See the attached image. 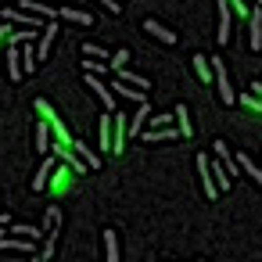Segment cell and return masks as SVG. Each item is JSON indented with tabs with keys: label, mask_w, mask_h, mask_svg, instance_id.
<instances>
[{
	"label": "cell",
	"mask_w": 262,
	"mask_h": 262,
	"mask_svg": "<svg viewBox=\"0 0 262 262\" xmlns=\"http://www.w3.org/2000/svg\"><path fill=\"white\" fill-rule=\"evenodd\" d=\"M212 79H215V86H219V101H223V104H233L237 94H233V86H230V79H226V65H223L219 58H212Z\"/></svg>",
	"instance_id": "1"
},
{
	"label": "cell",
	"mask_w": 262,
	"mask_h": 262,
	"mask_svg": "<svg viewBox=\"0 0 262 262\" xmlns=\"http://www.w3.org/2000/svg\"><path fill=\"white\" fill-rule=\"evenodd\" d=\"M54 33H58V26H54V18H47L43 29H40V51H36V61H47V54H51V47H54Z\"/></svg>",
	"instance_id": "2"
},
{
	"label": "cell",
	"mask_w": 262,
	"mask_h": 262,
	"mask_svg": "<svg viewBox=\"0 0 262 262\" xmlns=\"http://www.w3.org/2000/svg\"><path fill=\"white\" fill-rule=\"evenodd\" d=\"M86 86L101 97V104H104V108H115V94H112V86H104V83L97 79V72H86Z\"/></svg>",
	"instance_id": "3"
},
{
	"label": "cell",
	"mask_w": 262,
	"mask_h": 262,
	"mask_svg": "<svg viewBox=\"0 0 262 262\" xmlns=\"http://www.w3.org/2000/svg\"><path fill=\"white\" fill-rule=\"evenodd\" d=\"M251 51H262V0L255 4V11H251Z\"/></svg>",
	"instance_id": "4"
},
{
	"label": "cell",
	"mask_w": 262,
	"mask_h": 262,
	"mask_svg": "<svg viewBox=\"0 0 262 262\" xmlns=\"http://www.w3.org/2000/svg\"><path fill=\"white\" fill-rule=\"evenodd\" d=\"M147 115H151V104L147 101H140V108H137V115L126 122V137H137L140 129H144V122H147Z\"/></svg>",
	"instance_id": "5"
},
{
	"label": "cell",
	"mask_w": 262,
	"mask_h": 262,
	"mask_svg": "<svg viewBox=\"0 0 262 262\" xmlns=\"http://www.w3.org/2000/svg\"><path fill=\"white\" fill-rule=\"evenodd\" d=\"M144 33H151V36H155V40H162V43H176V40H180L176 33H169V29H165L162 22H155V18H147V22H144Z\"/></svg>",
	"instance_id": "6"
},
{
	"label": "cell",
	"mask_w": 262,
	"mask_h": 262,
	"mask_svg": "<svg viewBox=\"0 0 262 262\" xmlns=\"http://www.w3.org/2000/svg\"><path fill=\"white\" fill-rule=\"evenodd\" d=\"M198 172H201V183H205V194H208V201L215 198V180H212V172H208V155H198Z\"/></svg>",
	"instance_id": "7"
},
{
	"label": "cell",
	"mask_w": 262,
	"mask_h": 262,
	"mask_svg": "<svg viewBox=\"0 0 262 262\" xmlns=\"http://www.w3.org/2000/svg\"><path fill=\"white\" fill-rule=\"evenodd\" d=\"M8 76H11L15 83L26 76V72H22V54H18V47H15V43H8Z\"/></svg>",
	"instance_id": "8"
},
{
	"label": "cell",
	"mask_w": 262,
	"mask_h": 262,
	"mask_svg": "<svg viewBox=\"0 0 262 262\" xmlns=\"http://www.w3.org/2000/svg\"><path fill=\"white\" fill-rule=\"evenodd\" d=\"M36 151H40V155L51 151V122H47V119L36 122Z\"/></svg>",
	"instance_id": "9"
},
{
	"label": "cell",
	"mask_w": 262,
	"mask_h": 262,
	"mask_svg": "<svg viewBox=\"0 0 262 262\" xmlns=\"http://www.w3.org/2000/svg\"><path fill=\"white\" fill-rule=\"evenodd\" d=\"M212 151H215V155L223 158V169H226L230 176H237V158H230V147H226L223 140H215V144H212Z\"/></svg>",
	"instance_id": "10"
},
{
	"label": "cell",
	"mask_w": 262,
	"mask_h": 262,
	"mask_svg": "<svg viewBox=\"0 0 262 262\" xmlns=\"http://www.w3.org/2000/svg\"><path fill=\"white\" fill-rule=\"evenodd\" d=\"M219 43L230 40V4H219V33H215Z\"/></svg>",
	"instance_id": "11"
},
{
	"label": "cell",
	"mask_w": 262,
	"mask_h": 262,
	"mask_svg": "<svg viewBox=\"0 0 262 262\" xmlns=\"http://www.w3.org/2000/svg\"><path fill=\"white\" fill-rule=\"evenodd\" d=\"M115 122H112V129H115V147L112 151H119L122 155V147H126V115H112Z\"/></svg>",
	"instance_id": "12"
},
{
	"label": "cell",
	"mask_w": 262,
	"mask_h": 262,
	"mask_svg": "<svg viewBox=\"0 0 262 262\" xmlns=\"http://www.w3.org/2000/svg\"><path fill=\"white\" fill-rule=\"evenodd\" d=\"M104 255H108V262H119V233L115 230H104Z\"/></svg>",
	"instance_id": "13"
},
{
	"label": "cell",
	"mask_w": 262,
	"mask_h": 262,
	"mask_svg": "<svg viewBox=\"0 0 262 262\" xmlns=\"http://www.w3.org/2000/svg\"><path fill=\"white\" fill-rule=\"evenodd\" d=\"M237 169H244V172H248V176H251V180L262 187V169H258V165H255L248 155H237Z\"/></svg>",
	"instance_id": "14"
},
{
	"label": "cell",
	"mask_w": 262,
	"mask_h": 262,
	"mask_svg": "<svg viewBox=\"0 0 262 262\" xmlns=\"http://www.w3.org/2000/svg\"><path fill=\"white\" fill-rule=\"evenodd\" d=\"M58 18H65V22H76V26H94V18H90V15H83V11H72V8H61V11H58Z\"/></svg>",
	"instance_id": "15"
},
{
	"label": "cell",
	"mask_w": 262,
	"mask_h": 262,
	"mask_svg": "<svg viewBox=\"0 0 262 262\" xmlns=\"http://www.w3.org/2000/svg\"><path fill=\"white\" fill-rule=\"evenodd\" d=\"M194 72H198L201 83H208V79H212V61H208L205 54H194Z\"/></svg>",
	"instance_id": "16"
},
{
	"label": "cell",
	"mask_w": 262,
	"mask_h": 262,
	"mask_svg": "<svg viewBox=\"0 0 262 262\" xmlns=\"http://www.w3.org/2000/svg\"><path fill=\"white\" fill-rule=\"evenodd\" d=\"M112 90H115L119 97H126V101H137V104H140V101H147V94H144V90H126V86H122V79H119Z\"/></svg>",
	"instance_id": "17"
},
{
	"label": "cell",
	"mask_w": 262,
	"mask_h": 262,
	"mask_svg": "<svg viewBox=\"0 0 262 262\" xmlns=\"http://www.w3.org/2000/svg\"><path fill=\"white\" fill-rule=\"evenodd\" d=\"M51 169H54V162L47 158V162L40 165V172L33 176V190H43V187H47V176H51Z\"/></svg>",
	"instance_id": "18"
},
{
	"label": "cell",
	"mask_w": 262,
	"mask_h": 262,
	"mask_svg": "<svg viewBox=\"0 0 262 262\" xmlns=\"http://www.w3.org/2000/svg\"><path fill=\"white\" fill-rule=\"evenodd\" d=\"M208 172H212V180H215V187H219V190H230V183H233V180L226 176V169H223V165H208Z\"/></svg>",
	"instance_id": "19"
},
{
	"label": "cell",
	"mask_w": 262,
	"mask_h": 262,
	"mask_svg": "<svg viewBox=\"0 0 262 262\" xmlns=\"http://www.w3.org/2000/svg\"><path fill=\"white\" fill-rule=\"evenodd\" d=\"M0 248H4V251H33V237L29 241H8V237H0Z\"/></svg>",
	"instance_id": "20"
},
{
	"label": "cell",
	"mask_w": 262,
	"mask_h": 262,
	"mask_svg": "<svg viewBox=\"0 0 262 262\" xmlns=\"http://www.w3.org/2000/svg\"><path fill=\"white\" fill-rule=\"evenodd\" d=\"M119 79L129 83V86H137V90H151V83H147L144 76H133V72H122V69H119Z\"/></svg>",
	"instance_id": "21"
},
{
	"label": "cell",
	"mask_w": 262,
	"mask_h": 262,
	"mask_svg": "<svg viewBox=\"0 0 262 262\" xmlns=\"http://www.w3.org/2000/svg\"><path fill=\"white\" fill-rule=\"evenodd\" d=\"M18 54H22V72H36V51L33 47H22Z\"/></svg>",
	"instance_id": "22"
},
{
	"label": "cell",
	"mask_w": 262,
	"mask_h": 262,
	"mask_svg": "<svg viewBox=\"0 0 262 262\" xmlns=\"http://www.w3.org/2000/svg\"><path fill=\"white\" fill-rule=\"evenodd\" d=\"M172 137H176V129H162V126H155V129H147V133H144V140H147V144H151V140H172Z\"/></svg>",
	"instance_id": "23"
},
{
	"label": "cell",
	"mask_w": 262,
	"mask_h": 262,
	"mask_svg": "<svg viewBox=\"0 0 262 262\" xmlns=\"http://www.w3.org/2000/svg\"><path fill=\"white\" fill-rule=\"evenodd\" d=\"M172 119H180V137H190V119H187V108L183 104L172 112Z\"/></svg>",
	"instance_id": "24"
},
{
	"label": "cell",
	"mask_w": 262,
	"mask_h": 262,
	"mask_svg": "<svg viewBox=\"0 0 262 262\" xmlns=\"http://www.w3.org/2000/svg\"><path fill=\"white\" fill-rule=\"evenodd\" d=\"M83 54H90V58H97V61H108V51L97 47V43H83Z\"/></svg>",
	"instance_id": "25"
},
{
	"label": "cell",
	"mask_w": 262,
	"mask_h": 262,
	"mask_svg": "<svg viewBox=\"0 0 262 262\" xmlns=\"http://www.w3.org/2000/svg\"><path fill=\"white\" fill-rule=\"evenodd\" d=\"M108 144H112V115L101 119V147H108Z\"/></svg>",
	"instance_id": "26"
},
{
	"label": "cell",
	"mask_w": 262,
	"mask_h": 262,
	"mask_svg": "<svg viewBox=\"0 0 262 262\" xmlns=\"http://www.w3.org/2000/svg\"><path fill=\"white\" fill-rule=\"evenodd\" d=\"M76 151H79V158H83V162H86V165H94V169H97V165H101V158H97V155H94V151H90V147H83V144H76Z\"/></svg>",
	"instance_id": "27"
},
{
	"label": "cell",
	"mask_w": 262,
	"mask_h": 262,
	"mask_svg": "<svg viewBox=\"0 0 262 262\" xmlns=\"http://www.w3.org/2000/svg\"><path fill=\"white\" fill-rule=\"evenodd\" d=\"M58 151H61V158H65V162H69V165H72V169H86V162H79V158H76V155H69V147H65V144H61V147H58Z\"/></svg>",
	"instance_id": "28"
},
{
	"label": "cell",
	"mask_w": 262,
	"mask_h": 262,
	"mask_svg": "<svg viewBox=\"0 0 262 262\" xmlns=\"http://www.w3.org/2000/svg\"><path fill=\"white\" fill-rule=\"evenodd\" d=\"M58 223H61V212H58V208H47V223H43V226H47V230H54Z\"/></svg>",
	"instance_id": "29"
},
{
	"label": "cell",
	"mask_w": 262,
	"mask_h": 262,
	"mask_svg": "<svg viewBox=\"0 0 262 262\" xmlns=\"http://www.w3.org/2000/svg\"><path fill=\"white\" fill-rule=\"evenodd\" d=\"M11 233H22V237H40V230H36V226H15Z\"/></svg>",
	"instance_id": "30"
},
{
	"label": "cell",
	"mask_w": 262,
	"mask_h": 262,
	"mask_svg": "<svg viewBox=\"0 0 262 262\" xmlns=\"http://www.w3.org/2000/svg\"><path fill=\"white\" fill-rule=\"evenodd\" d=\"M97 4H104L112 15H122V4H119V0H97Z\"/></svg>",
	"instance_id": "31"
},
{
	"label": "cell",
	"mask_w": 262,
	"mask_h": 262,
	"mask_svg": "<svg viewBox=\"0 0 262 262\" xmlns=\"http://www.w3.org/2000/svg\"><path fill=\"white\" fill-rule=\"evenodd\" d=\"M83 69H86V72H104V65H101V61H83Z\"/></svg>",
	"instance_id": "32"
},
{
	"label": "cell",
	"mask_w": 262,
	"mask_h": 262,
	"mask_svg": "<svg viewBox=\"0 0 262 262\" xmlns=\"http://www.w3.org/2000/svg\"><path fill=\"white\" fill-rule=\"evenodd\" d=\"M165 122H172V115H155L151 119V126H165Z\"/></svg>",
	"instance_id": "33"
},
{
	"label": "cell",
	"mask_w": 262,
	"mask_h": 262,
	"mask_svg": "<svg viewBox=\"0 0 262 262\" xmlns=\"http://www.w3.org/2000/svg\"><path fill=\"white\" fill-rule=\"evenodd\" d=\"M251 94H255V97L262 101V83H251Z\"/></svg>",
	"instance_id": "34"
},
{
	"label": "cell",
	"mask_w": 262,
	"mask_h": 262,
	"mask_svg": "<svg viewBox=\"0 0 262 262\" xmlns=\"http://www.w3.org/2000/svg\"><path fill=\"white\" fill-rule=\"evenodd\" d=\"M119 4H126V0H119Z\"/></svg>",
	"instance_id": "35"
}]
</instances>
